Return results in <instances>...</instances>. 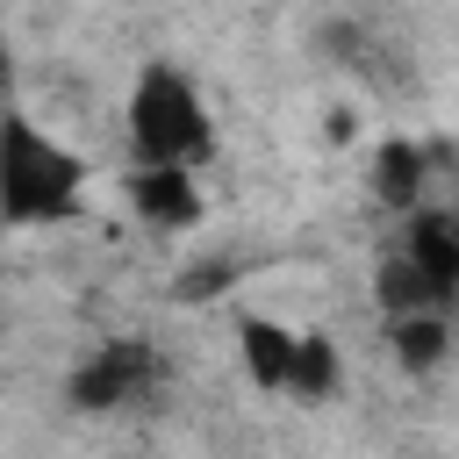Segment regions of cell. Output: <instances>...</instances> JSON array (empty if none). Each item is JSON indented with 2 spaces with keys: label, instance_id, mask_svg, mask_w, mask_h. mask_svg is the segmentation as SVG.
Returning <instances> with one entry per match:
<instances>
[{
  "label": "cell",
  "instance_id": "cell-1",
  "mask_svg": "<svg viewBox=\"0 0 459 459\" xmlns=\"http://www.w3.org/2000/svg\"><path fill=\"white\" fill-rule=\"evenodd\" d=\"M86 201V158L57 136H43L29 115L0 108V222L7 230H50L72 222Z\"/></svg>",
  "mask_w": 459,
  "mask_h": 459
},
{
  "label": "cell",
  "instance_id": "cell-2",
  "mask_svg": "<svg viewBox=\"0 0 459 459\" xmlns=\"http://www.w3.org/2000/svg\"><path fill=\"white\" fill-rule=\"evenodd\" d=\"M129 143H136L143 165H186V172L215 151L208 100H201V86L179 65L151 57L136 72V86H129Z\"/></svg>",
  "mask_w": 459,
  "mask_h": 459
},
{
  "label": "cell",
  "instance_id": "cell-3",
  "mask_svg": "<svg viewBox=\"0 0 459 459\" xmlns=\"http://www.w3.org/2000/svg\"><path fill=\"white\" fill-rule=\"evenodd\" d=\"M158 380H165V359L151 351V337H108L72 366L65 402L79 416H115V409H143L158 394Z\"/></svg>",
  "mask_w": 459,
  "mask_h": 459
},
{
  "label": "cell",
  "instance_id": "cell-4",
  "mask_svg": "<svg viewBox=\"0 0 459 459\" xmlns=\"http://www.w3.org/2000/svg\"><path fill=\"white\" fill-rule=\"evenodd\" d=\"M129 208L143 230H194L201 222V186L186 165H143L129 172Z\"/></svg>",
  "mask_w": 459,
  "mask_h": 459
},
{
  "label": "cell",
  "instance_id": "cell-5",
  "mask_svg": "<svg viewBox=\"0 0 459 459\" xmlns=\"http://www.w3.org/2000/svg\"><path fill=\"white\" fill-rule=\"evenodd\" d=\"M402 258H416L445 301L459 294V230H452V215H437V208H409V222H402Z\"/></svg>",
  "mask_w": 459,
  "mask_h": 459
},
{
  "label": "cell",
  "instance_id": "cell-6",
  "mask_svg": "<svg viewBox=\"0 0 459 459\" xmlns=\"http://www.w3.org/2000/svg\"><path fill=\"white\" fill-rule=\"evenodd\" d=\"M294 337H301V330H287V323H273V316H237V351H244L251 387L287 394V373H294Z\"/></svg>",
  "mask_w": 459,
  "mask_h": 459
},
{
  "label": "cell",
  "instance_id": "cell-7",
  "mask_svg": "<svg viewBox=\"0 0 459 459\" xmlns=\"http://www.w3.org/2000/svg\"><path fill=\"white\" fill-rule=\"evenodd\" d=\"M423 172H430L423 143L387 136V143L373 151V201H380V208H394V215H409V208L423 201Z\"/></svg>",
  "mask_w": 459,
  "mask_h": 459
},
{
  "label": "cell",
  "instance_id": "cell-8",
  "mask_svg": "<svg viewBox=\"0 0 459 459\" xmlns=\"http://www.w3.org/2000/svg\"><path fill=\"white\" fill-rule=\"evenodd\" d=\"M373 301H380V316H445V294L430 287V273L416 265V258H402V251H387L380 258V273H373Z\"/></svg>",
  "mask_w": 459,
  "mask_h": 459
},
{
  "label": "cell",
  "instance_id": "cell-9",
  "mask_svg": "<svg viewBox=\"0 0 459 459\" xmlns=\"http://www.w3.org/2000/svg\"><path fill=\"white\" fill-rule=\"evenodd\" d=\"M387 351H394L402 373H430V366H445L452 330H445L437 308H430V316H387Z\"/></svg>",
  "mask_w": 459,
  "mask_h": 459
},
{
  "label": "cell",
  "instance_id": "cell-10",
  "mask_svg": "<svg viewBox=\"0 0 459 459\" xmlns=\"http://www.w3.org/2000/svg\"><path fill=\"white\" fill-rule=\"evenodd\" d=\"M287 394L294 402H330L337 394V344L330 337H294V373H287Z\"/></svg>",
  "mask_w": 459,
  "mask_h": 459
},
{
  "label": "cell",
  "instance_id": "cell-11",
  "mask_svg": "<svg viewBox=\"0 0 459 459\" xmlns=\"http://www.w3.org/2000/svg\"><path fill=\"white\" fill-rule=\"evenodd\" d=\"M7 79H14V57H7V36H0V100H7Z\"/></svg>",
  "mask_w": 459,
  "mask_h": 459
},
{
  "label": "cell",
  "instance_id": "cell-12",
  "mask_svg": "<svg viewBox=\"0 0 459 459\" xmlns=\"http://www.w3.org/2000/svg\"><path fill=\"white\" fill-rule=\"evenodd\" d=\"M452 230H459V208H452Z\"/></svg>",
  "mask_w": 459,
  "mask_h": 459
},
{
  "label": "cell",
  "instance_id": "cell-13",
  "mask_svg": "<svg viewBox=\"0 0 459 459\" xmlns=\"http://www.w3.org/2000/svg\"><path fill=\"white\" fill-rule=\"evenodd\" d=\"M0 337H7V323H0Z\"/></svg>",
  "mask_w": 459,
  "mask_h": 459
}]
</instances>
